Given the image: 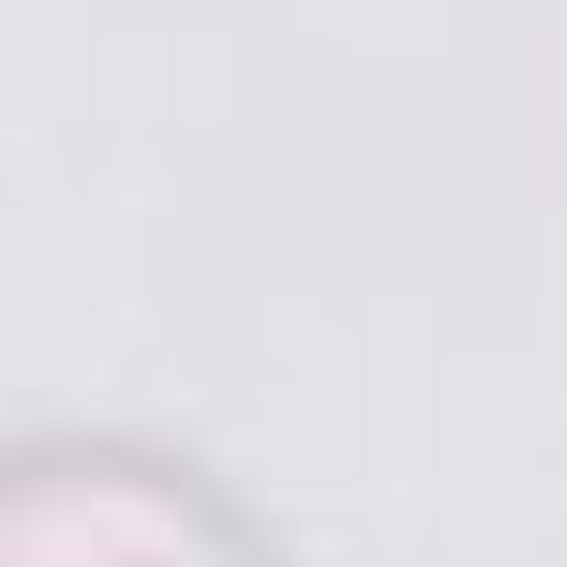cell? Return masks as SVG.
<instances>
[{"label":"cell","mask_w":567,"mask_h":567,"mask_svg":"<svg viewBox=\"0 0 567 567\" xmlns=\"http://www.w3.org/2000/svg\"><path fill=\"white\" fill-rule=\"evenodd\" d=\"M12 501L23 545H79L90 556H200V545H256V523L189 467V456H156V445H123V434H56V445H23L12 456Z\"/></svg>","instance_id":"obj_1"}]
</instances>
